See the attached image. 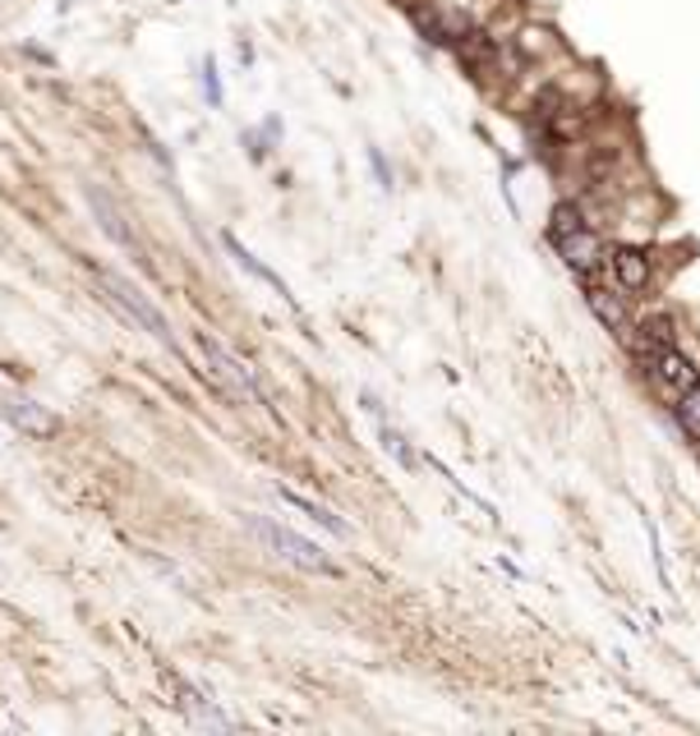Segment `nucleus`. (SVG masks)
<instances>
[{
  "label": "nucleus",
  "mask_w": 700,
  "mask_h": 736,
  "mask_svg": "<svg viewBox=\"0 0 700 736\" xmlns=\"http://www.w3.org/2000/svg\"><path fill=\"white\" fill-rule=\"evenodd\" d=\"M245 530L263 543L268 552H277L281 562H291L300 571H319V575H336V562L327 558V552L319 543H309L300 539L295 530H287V524H277V520H263V516H245Z\"/></svg>",
  "instance_id": "obj_1"
},
{
  "label": "nucleus",
  "mask_w": 700,
  "mask_h": 736,
  "mask_svg": "<svg viewBox=\"0 0 700 736\" xmlns=\"http://www.w3.org/2000/svg\"><path fill=\"white\" fill-rule=\"evenodd\" d=\"M194 346L198 355L207 359V374H213L222 387H226V397H236V401H249V405H268L263 397V387H258L254 378V368H245L236 355H230L217 336H207V332H194Z\"/></svg>",
  "instance_id": "obj_2"
},
{
  "label": "nucleus",
  "mask_w": 700,
  "mask_h": 736,
  "mask_svg": "<svg viewBox=\"0 0 700 736\" xmlns=\"http://www.w3.org/2000/svg\"><path fill=\"white\" fill-rule=\"evenodd\" d=\"M97 285L107 291V300H111L116 309H125V318H134L148 336H158L162 346H171V323L162 318V309L152 304L134 281H125V277H116V272H97Z\"/></svg>",
  "instance_id": "obj_3"
},
{
  "label": "nucleus",
  "mask_w": 700,
  "mask_h": 736,
  "mask_svg": "<svg viewBox=\"0 0 700 736\" xmlns=\"http://www.w3.org/2000/svg\"><path fill=\"white\" fill-rule=\"evenodd\" d=\"M162 686H166V695H171V704L185 714L194 727H213V732H230V718L222 714V708L207 700L198 686H190L185 677H175V672H162Z\"/></svg>",
  "instance_id": "obj_4"
},
{
  "label": "nucleus",
  "mask_w": 700,
  "mask_h": 736,
  "mask_svg": "<svg viewBox=\"0 0 700 736\" xmlns=\"http://www.w3.org/2000/svg\"><path fill=\"white\" fill-rule=\"evenodd\" d=\"M0 419H10L19 433H33V437L56 433V414H51L46 405H37V401H29V397H19V391H10V387H0Z\"/></svg>",
  "instance_id": "obj_5"
},
{
  "label": "nucleus",
  "mask_w": 700,
  "mask_h": 736,
  "mask_svg": "<svg viewBox=\"0 0 700 736\" xmlns=\"http://www.w3.org/2000/svg\"><path fill=\"white\" fill-rule=\"evenodd\" d=\"M553 245H558V253H562V262L572 268L577 277H590L600 262L609 258L604 253V245L594 240V235L585 230V226H577V230H562V235H553Z\"/></svg>",
  "instance_id": "obj_6"
},
{
  "label": "nucleus",
  "mask_w": 700,
  "mask_h": 736,
  "mask_svg": "<svg viewBox=\"0 0 700 736\" xmlns=\"http://www.w3.org/2000/svg\"><path fill=\"white\" fill-rule=\"evenodd\" d=\"M650 368H655V378L672 391V397H682V391H691L696 382H700V374H696V364L678 350V346H664V350H655L650 355Z\"/></svg>",
  "instance_id": "obj_7"
},
{
  "label": "nucleus",
  "mask_w": 700,
  "mask_h": 736,
  "mask_svg": "<svg viewBox=\"0 0 700 736\" xmlns=\"http://www.w3.org/2000/svg\"><path fill=\"white\" fill-rule=\"evenodd\" d=\"M609 268H613L622 291H645V285H650V258H645L640 249H632V245H617L609 253Z\"/></svg>",
  "instance_id": "obj_8"
},
{
  "label": "nucleus",
  "mask_w": 700,
  "mask_h": 736,
  "mask_svg": "<svg viewBox=\"0 0 700 736\" xmlns=\"http://www.w3.org/2000/svg\"><path fill=\"white\" fill-rule=\"evenodd\" d=\"M414 23H420L433 42H461L465 33H471V23H465L461 10H420Z\"/></svg>",
  "instance_id": "obj_9"
},
{
  "label": "nucleus",
  "mask_w": 700,
  "mask_h": 736,
  "mask_svg": "<svg viewBox=\"0 0 700 736\" xmlns=\"http://www.w3.org/2000/svg\"><path fill=\"white\" fill-rule=\"evenodd\" d=\"M281 502H291L300 516H309L314 524H323V530L336 534V539H346V534H351V524H346L342 516H332L323 502H314V497H304V493H295V488H281Z\"/></svg>",
  "instance_id": "obj_10"
},
{
  "label": "nucleus",
  "mask_w": 700,
  "mask_h": 736,
  "mask_svg": "<svg viewBox=\"0 0 700 736\" xmlns=\"http://www.w3.org/2000/svg\"><path fill=\"white\" fill-rule=\"evenodd\" d=\"M222 245L230 249V258H236V262H240V268H245L249 277H258V281H268V285H272V291H277L281 300H287V304H295V300H291V291H287V281H281L277 272H268V268H263V262H258V258H254V253H249V249H245V245L236 240V235H222Z\"/></svg>",
  "instance_id": "obj_11"
},
{
  "label": "nucleus",
  "mask_w": 700,
  "mask_h": 736,
  "mask_svg": "<svg viewBox=\"0 0 700 736\" xmlns=\"http://www.w3.org/2000/svg\"><path fill=\"white\" fill-rule=\"evenodd\" d=\"M585 304L594 309V318H600L609 332L632 336V332H627V309H622V300H613L609 291H600V285H585Z\"/></svg>",
  "instance_id": "obj_12"
},
{
  "label": "nucleus",
  "mask_w": 700,
  "mask_h": 736,
  "mask_svg": "<svg viewBox=\"0 0 700 736\" xmlns=\"http://www.w3.org/2000/svg\"><path fill=\"white\" fill-rule=\"evenodd\" d=\"M88 203H93V213L101 217V230H107L116 245L134 249V235H129V226H125V217H120V207H111V198L101 194V190H88Z\"/></svg>",
  "instance_id": "obj_13"
},
{
  "label": "nucleus",
  "mask_w": 700,
  "mask_h": 736,
  "mask_svg": "<svg viewBox=\"0 0 700 736\" xmlns=\"http://www.w3.org/2000/svg\"><path fill=\"white\" fill-rule=\"evenodd\" d=\"M678 424H682V433H687V437H696V442H700V382L678 397Z\"/></svg>",
  "instance_id": "obj_14"
},
{
  "label": "nucleus",
  "mask_w": 700,
  "mask_h": 736,
  "mask_svg": "<svg viewBox=\"0 0 700 736\" xmlns=\"http://www.w3.org/2000/svg\"><path fill=\"white\" fill-rule=\"evenodd\" d=\"M383 442H387V452H397V461H401V465H414V456H410V446L401 442V433H392V429H383Z\"/></svg>",
  "instance_id": "obj_15"
},
{
  "label": "nucleus",
  "mask_w": 700,
  "mask_h": 736,
  "mask_svg": "<svg viewBox=\"0 0 700 736\" xmlns=\"http://www.w3.org/2000/svg\"><path fill=\"white\" fill-rule=\"evenodd\" d=\"M203 84H207V97H213V101L222 97V93H217V74H213V65H207V74H203Z\"/></svg>",
  "instance_id": "obj_16"
}]
</instances>
